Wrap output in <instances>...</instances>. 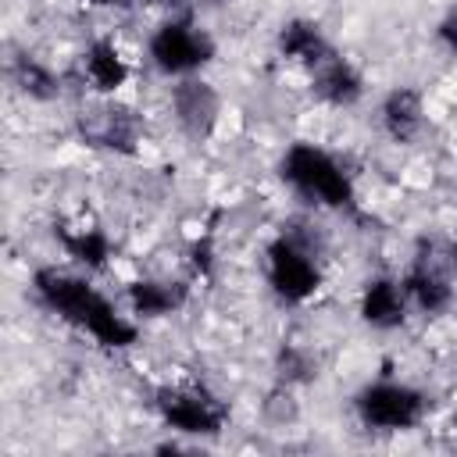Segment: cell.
<instances>
[{
	"instance_id": "cell-1",
	"label": "cell",
	"mask_w": 457,
	"mask_h": 457,
	"mask_svg": "<svg viewBox=\"0 0 457 457\" xmlns=\"http://www.w3.org/2000/svg\"><path fill=\"white\" fill-rule=\"evenodd\" d=\"M282 179L296 196H303L307 204H314L321 211H343L353 200V179L346 175L343 161L307 139L286 146Z\"/></svg>"
},
{
	"instance_id": "cell-2",
	"label": "cell",
	"mask_w": 457,
	"mask_h": 457,
	"mask_svg": "<svg viewBox=\"0 0 457 457\" xmlns=\"http://www.w3.org/2000/svg\"><path fill=\"white\" fill-rule=\"evenodd\" d=\"M211 57H214V36L189 14L164 18L146 32V43H143V61L171 82L200 75L211 64Z\"/></svg>"
},
{
	"instance_id": "cell-3",
	"label": "cell",
	"mask_w": 457,
	"mask_h": 457,
	"mask_svg": "<svg viewBox=\"0 0 457 457\" xmlns=\"http://www.w3.org/2000/svg\"><path fill=\"white\" fill-rule=\"evenodd\" d=\"M264 278L286 303H307L321 286L318 243L296 228H286L264 246Z\"/></svg>"
},
{
	"instance_id": "cell-4",
	"label": "cell",
	"mask_w": 457,
	"mask_h": 457,
	"mask_svg": "<svg viewBox=\"0 0 457 457\" xmlns=\"http://www.w3.org/2000/svg\"><path fill=\"white\" fill-rule=\"evenodd\" d=\"M353 411L357 421L371 432H411L428 418V400L411 382L378 378L353 396Z\"/></svg>"
},
{
	"instance_id": "cell-5",
	"label": "cell",
	"mask_w": 457,
	"mask_h": 457,
	"mask_svg": "<svg viewBox=\"0 0 457 457\" xmlns=\"http://www.w3.org/2000/svg\"><path fill=\"white\" fill-rule=\"evenodd\" d=\"M154 407L171 432L214 436L225 425V403L200 382H164L154 393Z\"/></svg>"
},
{
	"instance_id": "cell-6",
	"label": "cell",
	"mask_w": 457,
	"mask_h": 457,
	"mask_svg": "<svg viewBox=\"0 0 457 457\" xmlns=\"http://www.w3.org/2000/svg\"><path fill=\"white\" fill-rule=\"evenodd\" d=\"M168 111L175 118V125L189 136H207L218 118H221V96L214 93V86L200 75L189 79H175L171 93H168Z\"/></svg>"
},
{
	"instance_id": "cell-7",
	"label": "cell",
	"mask_w": 457,
	"mask_h": 457,
	"mask_svg": "<svg viewBox=\"0 0 457 457\" xmlns=\"http://www.w3.org/2000/svg\"><path fill=\"white\" fill-rule=\"evenodd\" d=\"M357 314L364 325L389 332L396 325H403V318L411 314V300L403 289L400 275H375L371 282H364L361 296H357Z\"/></svg>"
},
{
	"instance_id": "cell-8",
	"label": "cell",
	"mask_w": 457,
	"mask_h": 457,
	"mask_svg": "<svg viewBox=\"0 0 457 457\" xmlns=\"http://www.w3.org/2000/svg\"><path fill=\"white\" fill-rule=\"evenodd\" d=\"M425 121H428V111H425V96L411 86H396L386 93V100L378 104V125L382 132L407 146V143H418V136L425 132Z\"/></svg>"
},
{
	"instance_id": "cell-9",
	"label": "cell",
	"mask_w": 457,
	"mask_h": 457,
	"mask_svg": "<svg viewBox=\"0 0 457 457\" xmlns=\"http://www.w3.org/2000/svg\"><path fill=\"white\" fill-rule=\"evenodd\" d=\"M307 79H311L314 96H318L325 107H336V111H346V107H353V104L364 96V79H361V71H357L350 61H343L339 54H328Z\"/></svg>"
},
{
	"instance_id": "cell-10",
	"label": "cell",
	"mask_w": 457,
	"mask_h": 457,
	"mask_svg": "<svg viewBox=\"0 0 457 457\" xmlns=\"http://www.w3.org/2000/svg\"><path fill=\"white\" fill-rule=\"evenodd\" d=\"M328 54H332V46L325 43V36H321V29L314 21H289V25H282V32H278V57L286 64L303 68L311 75Z\"/></svg>"
},
{
	"instance_id": "cell-11",
	"label": "cell",
	"mask_w": 457,
	"mask_h": 457,
	"mask_svg": "<svg viewBox=\"0 0 457 457\" xmlns=\"http://www.w3.org/2000/svg\"><path fill=\"white\" fill-rule=\"evenodd\" d=\"M436 39L443 43V50H446V54H453V57H457V11H450V14L436 25Z\"/></svg>"
}]
</instances>
